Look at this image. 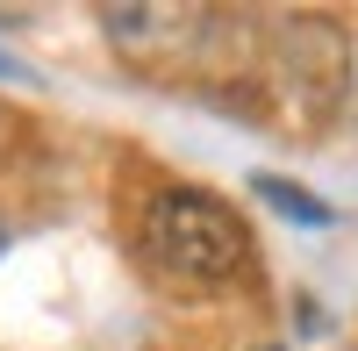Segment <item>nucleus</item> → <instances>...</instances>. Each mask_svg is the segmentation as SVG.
<instances>
[{"mask_svg": "<svg viewBox=\"0 0 358 351\" xmlns=\"http://www.w3.org/2000/svg\"><path fill=\"white\" fill-rule=\"evenodd\" d=\"M251 101L273 108V129H287V136L337 129V115L358 101V43H351V29L337 15H322V8L265 15Z\"/></svg>", "mask_w": 358, "mask_h": 351, "instance_id": "1", "label": "nucleus"}, {"mask_svg": "<svg viewBox=\"0 0 358 351\" xmlns=\"http://www.w3.org/2000/svg\"><path fill=\"white\" fill-rule=\"evenodd\" d=\"M136 258L172 294H236L258 273L251 222L208 187H151L136 208Z\"/></svg>", "mask_w": 358, "mask_h": 351, "instance_id": "2", "label": "nucleus"}, {"mask_svg": "<svg viewBox=\"0 0 358 351\" xmlns=\"http://www.w3.org/2000/svg\"><path fill=\"white\" fill-rule=\"evenodd\" d=\"M101 36L115 43V57L151 79H201L215 65L258 72V36L265 15H229V8H194V0H172V8H101Z\"/></svg>", "mask_w": 358, "mask_h": 351, "instance_id": "3", "label": "nucleus"}, {"mask_svg": "<svg viewBox=\"0 0 358 351\" xmlns=\"http://www.w3.org/2000/svg\"><path fill=\"white\" fill-rule=\"evenodd\" d=\"M251 194H258L280 222H294V229H330V222H337V208H330L322 194H308L301 180H280V172H258Z\"/></svg>", "mask_w": 358, "mask_h": 351, "instance_id": "4", "label": "nucleus"}, {"mask_svg": "<svg viewBox=\"0 0 358 351\" xmlns=\"http://www.w3.org/2000/svg\"><path fill=\"white\" fill-rule=\"evenodd\" d=\"M0 72H22V65H15V57H0Z\"/></svg>", "mask_w": 358, "mask_h": 351, "instance_id": "5", "label": "nucleus"}]
</instances>
